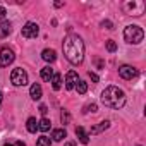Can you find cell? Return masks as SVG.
<instances>
[{
	"mask_svg": "<svg viewBox=\"0 0 146 146\" xmlns=\"http://www.w3.org/2000/svg\"><path fill=\"white\" fill-rule=\"evenodd\" d=\"M64 55L65 58L74 64V65H79L83 60H84V43H83V38L78 36V35H69L65 40H64Z\"/></svg>",
	"mask_w": 146,
	"mask_h": 146,
	"instance_id": "1",
	"label": "cell"
},
{
	"mask_svg": "<svg viewBox=\"0 0 146 146\" xmlns=\"http://www.w3.org/2000/svg\"><path fill=\"white\" fill-rule=\"evenodd\" d=\"M102 102H103V105L119 110L125 103V93L117 86H108L102 91Z\"/></svg>",
	"mask_w": 146,
	"mask_h": 146,
	"instance_id": "2",
	"label": "cell"
},
{
	"mask_svg": "<svg viewBox=\"0 0 146 146\" xmlns=\"http://www.w3.org/2000/svg\"><path fill=\"white\" fill-rule=\"evenodd\" d=\"M143 38H144V33H143V29H141L139 26H136V24L127 26V28L124 29V40H125L127 43H131V45L141 43Z\"/></svg>",
	"mask_w": 146,
	"mask_h": 146,
	"instance_id": "3",
	"label": "cell"
},
{
	"mask_svg": "<svg viewBox=\"0 0 146 146\" xmlns=\"http://www.w3.org/2000/svg\"><path fill=\"white\" fill-rule=\"evenodd\" d=\"M11 81H12L14 86H26L28 84V72L21 67L14 69L12 74H11Z\"/></svg>",
	"mask_w": 146,
	"mask_h": 146,
	"instance_id": "4",
	"label": "cell"
},
{
	"mask_svg": "<svg viewBox=\"0 0 146 146\" xmlns=\"http://www.w3.org/2000/svg\"><path fill=\"white\" fill-rule=\"evenodd\" d=\"M14 58H16V55L11 48L5 46V48L0 50V67H9L14 62Z\"/></svg>",
	"mask_w": 146,
	"mask_h": 146,
	"instance_id": "5",
	"label": "cell"
},
{
	"mask_svg": "<svg viewBox=\"0 0 146 146\" xmlns=\"http://www.w3.org/2000/svg\"><path fill=\"white\" fill-rule=\"evenodd\" d=\"M119 76L122 78V79H134L136 76H137V69L136 67H132V65H120L119 67Z\"/></svg>",
	"mask_w": 146,
	"mask_h": 146,
	"instance_id": "6",
	"label": "cell"
},
{
	"mask_svg": "<svg viewBox=\"0 0 146 146\" xmlns=\"http://www.w3.org/2000/svg\"><path fill=\"white\" fill-rule=\"evenodd\" d=\"M40 33V28L36 23H26L24 28H23V36L24 38H36Z\"/></svg>",
	"mask_w": 146,
	"mask_h": 146,
	"instance_id": "7",
	"label": "cell"
},
{
	"mask_svg": "<svg viewBox=\"0 0 146 146\" xmlns=\"http://www.w3.org/2000/svg\"><path fill=\"white\" fill-rule=\"evenodd\" d=\"M78 81H79L78 72L69 70V72H67V76H65V88H67V90H74L76 84H78Z\"/></svg>",
	"mask_w": 146,
	"mask_h": 146,
	"instance_id": "8",
	"label": "cell"
},
{
	"mask_svg": "<svg viewBox=\"0 0 146 146\" xmlns=\"http://www.w3.org/2000/svg\"><path fill=\"white\" fill-rule=\"evenodd\" d=\"M41 95H43V91H41V86H40L38 83L31 84V88H29V96H31L33 100H40V98H41Z\"/></svg>",
	"mask_w": 146,
	"mask_h": 146,
	"instance_id": "9",
	"label": "cell"
},
{
	"mask_svg": "<svg viewBox=\"0 0 146 146\" xmlns=\"http://www.w3.org/2000/svg\"><path fill=\"white\" fill-rule=\"evenodd\" d=\"M11 31H12V24L9 21H2V23H0V38L9 36Z\"/></svg>",
	"mask_w": 146,
	"mask_h": 146,
	"instance_id": "10",
	"label": "cell"
},
{
	"mask_svg": "<svg viewBox=\"0 0 146 146\" xmlns=\"http://www.w3.org/2000/svg\"><path fill=\"white\" fill-rule=\"evenodd\" d=\"M108 127H110V122H108V120H103V122H100L98 125H93L90 132H91V134H100V132H103V131H107Z\"/></svg>",
	"mask_w": 146,
	"mask_h": 146,
	"instance_id": "11",
	"label": "cell"
},
{
	"mask_svg": "<svg viewBox=\"0 0 146 146\" xmlns=\"http://www.w3.org/2000/svg\"><path fill=\"white\" fill-rule=\"evenodd\" d=\"M41 58H43L45 62H55V58H57V53H55V50H50V48H46V50H43V53H41Z\"/></svg>",
	"mask_w": 146,
	"mask_h": 146,
	"instance_id": "12",
	"label": "cell"
},
{
	"mask_svg": "<svg viewBox=\"0 0 146 146\" xmlns=\"http://www.w3.org/2000/svg\"><path fill=\"white\" fill-rule=\"evenodd\" d=\"M76 136L79 137V141H81L83 144H88V143H90V134H88L83 127H78V129H76Z\"/></svg>",
	"mask_w": 146,
	"mask_h": 146,
	"instance_id": "13",
	"label": "cell"
},
{
	"mask_svg": "<svg viewBox=\"0 0 146 146\" xmlns=\"http://www.w3.org/2000/svg\"><path fill=\"white\" fill-rule=\"evenodd\" d=\"M52 78H53V69H52V67H43V69H41V79L50 83Z\"/></svg>",
	"mask_w": 146,
	"mask_h": 146,
	"instance_id": "14",
	"label": "cell"
},
{
	"mask_svg": "<svg viewBox=\"0 0 146 146\" xmlns=\"http://www.w3.org/2000/svg\"><path fill=\"white\" fill-rule=\"evenodd\" d=\"M52 88L55 90V91H58L60 88H62V76L60 74H53V78H52Z\"/></svg>",
	"mask_w": 146,
	"mask_h": 146,
	"instance_id": "15",
	"label": "cell"
},
{
	"mask_svg": "<svg viewBox=\"0 0 146 146\" xmlns=\"http://www.w3.org/2000/svg\"><path fill=\"white\" fill-rule=\"evenodd\" d=\"M65 136H67V132H65L64 129H55V131L52 132V137H53V141H62Z\"/></svg>",
	"mask_w": 146,
	"mask_h": 146,
	"instance_id": "16",
	"label": "cell"
},
{
	"mask_svg": "<svg viewBox=\"0 0 146 146\" xmlns=\"http://www.w3.org/2000/svg\"><path fill=\"white\" fill-rule=\"evenodd\" d=\"M26 127H28L29 132H36V129H38V122H36V119H35V117H29Z\"/></svg>",
	"mask_w": 146,
	"mask_h": 146,
	"instance_id": "17",
	"label": "cell"
},
{
	"mask_svg": "<svg viewBox=\"0 0 146 146\" xmlns=\"http://www.w3.org/2000/svg\"><path fill=\"white\" fill-rule=\"evenodd\" d=\"M50 125H52V122H50L48 119H45V117L38 122V129H40V131H43V132H46V131L50 129Z\"/></svg>",
	"mask_w": 146,
	"mask_h": 146,
	"instance_id": "18",
	"label": "cell"
},
{
	"mask_svg": "<svg viewBox=\"0 0 146 146\" xmlns=\"http://www.w3.org/2000/svg\"><path fill=\"white\" fill-rule=\"evenodd\" d=\"M50 144H52V139L46 136H40L36 141V146H50Z\"/></svg>",
	"mask_w": 146,
	"mask_h": 146,
	"instance_id": "19",
	"label": "cell"
},
{
	"mask_svg": "<svg viewBox=\"0 0 146 146\" xmlns=\"http://www.w3.org/2000/svg\"><path fill=\"white\" fill-rule=\"evenodd\" d=\"M76 90H78V93L84 95V93L88 91V84H86L84 81H78V84H76Z\"/></svg>",
	"mask_w": 146,
	"mask_h": 146,
	"instance_id": "20",
	"label": "cell"
},
{
	"mask_svg": "<svg viewBox=\"0 0 146 146\" xmlns=\"http://www.w3.org/2000/svg\"><path fill=\"white\" fill-rule=\"evenodd\" d=\"M60 120H62V124H69V122H70V115H69L67 110H62V113H60Z\"/></svg>",
	"mask_w": 146,
	"mask_h": 146,
	"instance_id": "21",
	"label": "cell"
},
{
	"mask_svg": "<svg viewBox=\"0 0 146 146\" xmlns=\"http://www.w3.org/2000/svg\"><path fill=\"white\" fill-rule=\"evenodd\" d=\"M107 50L108 52H115L117 50V43L113 40H107Z\"/></svg>",
	"mask_w": 146,
	"mask_h": 146,
	"instance_id": "22",
	"label": "cell"
},
{
	"mask_svg": "<svg viewBox=\"0 0 146 146\" xmlns=\"http://www.w3.org/2000/svg\"><path fill=\"white\" fill-rule=\"evenodd\" d=\"M98 110V107L95 105V103H91V105H86L84 107V113H88V112H96Z\"/></svg>",
	"mask_w": 146,
	"mask_h": 146,
	"instance_id": "23",
	"label": "cell"
},
{
	"mask_svg": "<svg viewBox=\"0 0 146 146\" xmlns=\"http://www.w3.org/2000/svg\"><path fill=\"white\" fill-rule=\"evenodd\" d=\"M102 26H103L105 29H113V24H112L110 21H102Z\"/></svg>",
	"mask_w": 146,
	"mask_h": 146,
	"instance_id": "24",
	"label": "cell"
},
{
	"mask_svg": "<svg viewBox=\"0 0 146 146\" xmlns=\"http://www.w3.org/2000/svg\"><path fill=\"white\" fill-rule=\"evenodd\" d=\"M88 74H90V78H91V81H93V83H98V81H100V78L95 74V72H88Z\"/></svg>",
	"mask_w": 146,
	"mask_h": 146,
	"instance_id": "25",
	"label": "cell"
},
{
	"mask_svg": "<svg viewBox=\"0 0 146 146\" xmlns=\"http://www.w3.org/2000/svg\"><path fill=\"white\" fill-rule=\"evenodd\" d=\"M46 112H48L46 105H40V113H41V115H46Z\"/></svg>",
	"mask_w": 146,
	"mask_h": 146,
	"instance_id": "26",
	"label": "cell"
},
{
	"mask_svg": "<svg viewBox=\"0 0 146 146\" xmlns=\"http://www.w3.org/2000/svg\"><path fill=\"white\" fill-rule=\"evenodd\" d=\"M4 17H5V9H4L2 5H0V21H2Z\"/></svg>",
	"mask_w": 146,
	"mask_h": 146,
	"instance_id": "27",
	"label": "cell"
},
{
	"mask_svg": "<svg viewBox=\"0 0 146 146\" xmlns=\"http://www.w3.org/2000/svg\"><path fill=\"white\" fill-rule=\"evenodd\" d=\"M14 146H26V143H24V141H17Z\"/></svg>",
	"mask_w": 146,
	"mask_h": 146,
	"instance_id": "28",
	"label": "cell"
},
{
	"mask_svg": "<svg viewBox=\"0 0 146 146\" xmlns=\"http://www.w3.org/2000/svg\"><path fill=\"white\" fill-rule=\"evenodd\" d=\"M65 146H76V143L74 141H69V143H65Z\"/></svg>",
	"mask_w": 146,
	"mask_h": 146,
	"instance_id": "29",
	"label": "cell"
},
{
	"mask_svg": "<svg viewBox=\"0 0 146 146\" xmlns=\"http://www.w3.org/2000/svg\"><path fill=\"white\" fill-rule=\"evenodd\" d=\"M0 105H2V91H0Z\"/></svg>",
	"mask_w": 146,
	"mask_h": 146,
	"instance_id": "30",
	"label": "cell"
},
{
	"mask_svg": "<svg viewBox=\"0 0 146 146\" xmlns=\"http://www.w3.org/2000/svg\"><path fill=\"white\" fill-rule=\"evenodd\" d=\"M4 146H14V144H4Z\"/></svg>",
	"mask_w": 146,
	"mask_h": 146,
	"instance_id": "31",
	"label": "cell"
},
{
	"mask_svg": "<svg viewBox=\"0 0 146 146\" xmlns=\"http://www.w3.org/2000/svg\"><path fill=\"white\" fill-rule=\"evenodd\" d=\"M137 146H139V144H137Z\"/></svg>",
	"mask_w": 146,
	"mask_h": 146,
	"instance_id": "32",
	"label": "cell"
}]
</instances>
